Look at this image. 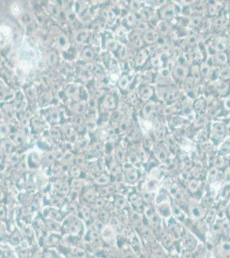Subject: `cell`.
Returning <instances> with one entry per match:
<instances>
[{
    "label": "cell",
    "mask_w": 230,
    "mask_h": 258,
    "mask_svg": "<svg viewBox=\"0 0 230 258\" xmlns=\"http://www.w3.org/2000/svg\"><path fill=\"white\" fill-rule=\"evenodd\" d=\"M219 253L225 258H230V241H225L219 246Z\"/></svg>",
    "instance_id": "6da1fadb"
},
{
    "label": "cell",
    "mask_w": 230,
    "mask_h": 258,
    "mask_svg": "<svg viewBox=\"0 0 230 258\" xmlns=\"http://www.w3.org/2000/svg\"><path fill=\"white\" fill-rule=\"evenodd\" d=\"M149 57V53L148 51L143 49L141 50L138 53H137V57H136V64L137 66H142L144 65V63L146 62L147 59Z\"/></svg>",
    "instance_id": "7a4b0ae2"
},
{
    "label": "cell",
    "mask_w": 230,
    "mask_h": 258,
    "mask_svg": "<svg viewBox=\"0 0 230 258\" xmlns=\"http://www.w3.org/2000/svg\"><path fill=\"white\" fill-rule=\"evenodd\" d=\"M158 35L155 30L152 29H148L145 33L144 36V41L148 44H151V43L155 42L158 40Z\"/></svg>",
    "instance_id": "3957f363"
},
{
    "label": "cell",
    "mask_w": 230,
    "mask_h": 258,
    "mask_svg": "<svg viewBox=\"0 0 230 258\" xmlns=\"http://www.w3.org/2000/svg\"><path fill=\"white\" fill-rule=\"evenodd\" d=\"M224 131H225V130H224V127H223V125L216 123V124L214 125V127H213V133H212V134H213V136L215 137V139H223V134H224Z\"/></svg>",
    "instance_id": "277c9868"
},
{
    "label": "cell",
    "mask_w": 230,
    "mask_h": 258,
    "mask_svg": "<svg viewBox=\"0 0 230 258\" xmlns=\"http://www.w3.org/2000/svg\"><path fill=\"white\" fill-rule=\"evenodd\" d=\"M104 106L107 108H114L116 106V100L114 95L108 94L104 97Z\"/></svg>",
    "instance_id": "5b68a950"
},
{
    "label": "cell",
    "mask_w": 230,
    "mask_h": 258,
    "mask_svg": "<svg viewBox=\"0 0 230 258\" xmlns=\"http://www.w3.org/2000/svg\"><path fill=\"white\" fill-rule=\"evenodd\" d=\"M191 213H192V215L193 216V218H196V219H201L203 217V215L205 214V211L203 208H202L200 206L198 205H196L194 207L191 208Z\"/></svg>",
    "instance_id": "8992f818"
},
{
    "label": "cell",
    "mask_w": 230,
    "mask_h": 258,
    "mask_svg": "<svg viewBox=\"0 0 230 258\" xmlns=\"http://www.w3.org/2000/svg\"><path fill=\"white\" fill-rule=\"evenodd\" d=\"M139 95L144 99H149L153 95V90L149 86H144V87L140 88Z\"/></svg>",
    "instance_id": "52a82bcc"
},
{
    "label": "cell",
    "mask_w": 230,
    "mask_h": 258,
    "mask_svg": "<svg viewBox=\"0 0 230 258\" xmlns=\"http://www.w3.org/2000/svg\"><path fill=\"white\" fill-rule=\"evenodd\" d=\"M154 108H155V106H154V103L151 102H149L148 103L145 104V106L143 108V115L145 118H149L150 117L151 115L153 114L154 112Z\"/></svg>",
    "instance_id": "ba28073f"
},
{
    "label": "cell",
    "mask_w": 230,
    "mask_h": 258,
    "mask_svg": "<svg viewBox=\"0 0 230 258\" xmlns=\"http://www.w3.org/2000/svg\"><path fill=\"white\" fill-rule=\"evenodd\" d=\"M174 16V9L172 6H168L164 9L161 12V16L165 19H171Z\"/></svg>",
    "instance_id": "9c48e42d"
},
{
    "label": "cell",
    "mask_w": 230,
    "mask_h": 258,
    "mask_svg": "<svg viewBox=\"0 0 230 258\" xmlns=\"http://www.w3.org/2000/svg\"><path fill=\"white\" fill-rule=\"evenodd\" d=\"M194 108L196 112H198L199 115H201L200 113H203L204 111V108H205V102L203 101V99H198L195 102Z\"/></svg>",
    "instance_id": "30bf717a"
},
{
    "label": "cell",
    "mask_w": 230,
    "mask_h": 258,
    "mask_svg": "<svg viewBox=\"0 0 230 258\" xmlns=\"http://www.w3.org/2000/svg\"><path fill=\"white\" fill-rule=\"evenodd\" d=\"M174 74L176 77H178L180 79H183L187 75V70L184 66H181V65L176 66L174 68Z\"/></svg>",
    "instance_id": "8fae6325"
},
{
    "label": "cell",
    "mask_w": 230,
    "mask_h": 258,
    "mask_svg": "<svg viewBox=\"0 0 230 258\" xmlns=\"http://www.w3.org/2000/svg\"><path fill=\"white\" fill-rule=\"evenodd\" d=\"M129 84H130L129 78H128L126 75L122 76V77L120 78V79H119V88L122 89V90H125V89H127V87L129 86Z\"/></svg>",
    "instance_id": "7c38bea8"
},
{
    "label": "cell",
    "mask_w": 230,
    "mask_h": 258,
    "mask_svg": "<svg viewBox=\"0 0 230 258\" xmlns=\"http://www.w3.org/2000/svg\"><path fill=\"white\" fill-rule=\"evenodd\" d=\"M52 101V95L50 93L45 92L40 97V102L42 105H46Z\"/></svg>",
    "instance_id": "4fadbf2b"
},
{
    "label": "cell",
    "mask_w": 230,
    "mask_h": 258,
    "mask_svg": "<svg viewBox=\"0 0 230 258\" xmlns=\"http://www.w3.org/2000/svg\"><path fill=\"white\" fill-rule=\"evenodd\" d=\"M129 127H130V123L128 122V121L124 120V121H122V122H120L119 126V133H125V132L129 129Z\"/></svg>",
    "instance_id": "5bb4252c"
},
{
    "label": "cell",
    "mask_w": 230,
    "mask_h": 258,
    "mask_svg": "<svg viewBox=\"0 0 230 258\" xmlns=\"http://www.w3.org/2000/svg\"><path fill=\"white\" fill-rule=\"evenodd\" d=\"M116 158L119 161V162H124L125 158V151L121 149L120 147H118V149L116 150Z\"/></svg>",
    "instance_id": "9a60e30c"
},
{
    "label": "cell",
    "mask_w": 230,
    "mask_h": 258,
    "mask_svg": "<svg viewBox=\"0 0 230 258\" xmlns=\"http://www.w3.org/2000/svg\"><path fill=\"white\" fill-rule=\"evenodd\" d=\"M83 57L85 58L86 59H93L94 53L93 50L89 47H86L84 51H83Z\"/></svg>",
    "instance_id": "2e32d148"
},
{
    "label": "cell",
    "mask_w": 230,
    "mask_h": 258,
    "mask_svg": "<svg viewBox=\"0 0 230 258\" xmlns=\"http://www.w3.org/2000/svg\"><path fill=\"white\" fill-rule=\"evenodd\" d=\"M125 21H126V23L129 25V26H132L136 23V17H135V15L132 14V13H130L126 16L125 17Z\"/></svg>",
    "instance_id": "e0dca14e"
},
{
    "label": "cell",
    "mask_w": 230,
    "mask_h": 258,
    "mask_svg": "<svg viewBox=\"0 0 230 258\" xmlns=\"http://www.w3.org/2000/svg\"><path fill=\"white\" fill-rule=\"evenodd\" d=\"M169 29H170V27H169L168 23H167L166 22H162L159 24V30L161 31V34H167Z\"/></svg>",
    "instance_id": "ac0fdd59"
},
{
    "label": "cell",
    "mask_w": 230,
    "mask_h": 258,
    "mask_svg": "<svg viewBox=\"0 0 230 258\" xmlns=\"http://www.w3.org/2000/svg\"><path fill=\"white\" fill-rule=\"evenodd\" d=\"M199 185H200V183H199L198 181H197V180H192V181H191L190 183H189V188H190L191 191L195 192V191H197V189L198 188Z\"/></svg>",
    "instance_id": "d6986e66"
},
{
    "label": "cell",
    "mask_w": 230,
    "mask_h": 258,
    "mask_svg": "<svg viewBox=\"0 0 230 258\" xmlns=\"http://www.w3.org/2000/svg\"><path fill=\"white\" fill-rule=\"evenodd\" d=\"M152 13H153V11H152V10H150V9H144V10H142V12H141V16H142V17L144 18V19L149 20V19L151 18Z\"/></svg>",
    "instance_id": "ffe728a7"
},
{
    "label": "cell",
    "mask_w": 230,
    "mask_h": 258,
    "mask_svg": "<svg viewBox=\"0 0 230 258\" xmlns=\"http://www.w3.org/2000/svg\"><path fill=\"white\" fill-rule=\"evenodd\" d=\"M216 59H217L221 64H226L227 61H228L227 55H226L224 53H221L217 54V56H216Z\"/></svg>",
    "instance_id": "44dd1931"
},
{
    "label": "cell",
    "mask_w": 230,
    "mask_h": 258,
    "mask_svg": "<svg viewBox=\"0 0 230 258\" xmlns=\"http://www.w3.org/2000/svg\"><path fill=\"white\" fill-rule=\"evenodd\" d=\"M156 154H157V157H158L159 159H161V160H165L167 157V153L166 152V150L163 148L159 149L158 152Z\"/></svg>",
    "instance_id": "7402d4cb"
},
{
    "label": "cell",
    "mask_w": 230,
    "mask_h": 258,
    "mask_svg": "<svg viewBox=\"0 0 230 258\" xmlns=\"http://www.w3.org/2000/svg\"><path fill=\"white\" fill-rule=\"evenodd\" d=\"M66 92L68 95H71V96H74L76 95L77 92V88L76 85H69V87L67 88L66 90Z\"/></svg>",
    "instance_id": "603a6c76"
},
{
    "label": "cell",
    "mask_w": 230,
    "mask_h": 258,
    "mask_svg": "<svg viewBox=\"0 0 230 258\" xmlns=\"http://www.w3.org/2000/svg\"><path fill=\"white\" fill-rule=\"evenodd\" d=\"M57 54L54 52H52L48 56V61L51 64H55L57 62Z\"/></svg>",
    "instance_id": "cb8c5ba5"
},
{
    "label": "cell",
    "mask_w": 230,
    "mask_h": 258,
    "mask_svg": "<svg viewBox=\"0 0 230 258\" xmlns=\"http://www.w3.org/2000/svg\"><path fill=\"white\" fill-rule=\"evenodd\" d=\"M10 133V128L8 127V125L6 124H2L1 125V135L3 137L8 135V133Z\"/></svg>",
    "instance_id": "d4e9b609"
},
{
    "label": "cell",
    "mask_w": 230,
    "mask_h": 258,
    "mask_svg": "<svg viewBox=\"0 0 230 258\" xmlns=\"http://www.w3.org/2000/svg\"><path fill=\"white\" fill-rule=\"evenodd\" d=\"M87 33H85V32H81V33H79V34H77V42H83L85 39H86L87 37Z\"/></svg>",
    "instance_id": "484cf974"
},
{
    "label": "cell",
    "mask_w": 230,
    "mask_h": 258,
    "mask_svg": "<svg viewBox=\"0 0 230 258\" xmlns=\"http://www.w3.org/2000/svg\"><path fill=\"white\" fill-rule=\"evenodd\" d=\"M200 22H201V17L200 16H195L192 19L191 24L194 27H198V26H199Z\"/></svg>",
    "instance_id": "4316f807"
},
{
    "label": "cell",
    "mask_w": 230,
    "mask_h": 258,
    "mask_svg": "<svg viewBox=\"0 0 230 258\" xmlns=\"http://www.w3.org/2000/svg\"><path fill=\"white\" fill-rule=\"evenodd\" d=\"M127 178L129 181H135L137 178V174L135 171H131L127 174Z\"/></svg>",
    "instance_id": "83f0119b"
},
{
    "label": "cell",
    "mask_w": 230,
    "mask_h": 258,
    "mask_svg": "<svg viewBox=\"0 0 230 258\" xmlns=\"http://www.w3.org/2000/svg\"><path fill=\"white\" fill-rule=\"evenodd\" d=\"M137 28L140 31H147L148 30V25L146 22H140L137 25Z\"/></svg>",
    "instance_id": "f1b7e54d"
},
{
    "label": "cell",
    "mask_w": 230,
    "mask_h": 258,
    "mask_svg": "<svg viewBox=\"0 0 230 258\" xmlns=\"http://www.w3.org/2000/svg\"><path fill=\"white\" fill-rule=\"evenodd\" d=\"M108 180H109V178H108V176L107 175H102V176H101L99 177V179H97V182H98L99 183H107V182H108ZM98 182H97V183H98Z\"/></svg>",
    "instance_id": "f546056e"
},
{
    "label": "cell",
    "mask_w": 230,
    "mask_h": 258,
    "mask_svg": "<svg viewBox=\"0 0 230 258\" xmlns=\"http://www.w3.org/2000/svg\"><path fill=\"white\" fill-rule=\"evenodd\" d=\"M200 72H201V74L203 75V76H206V75H208L209 73L208 65H206V64L202 65L201 69H200Z\"/></svg>",
    "instance_id": "4dcf8cb0"
},
{
    "label": "cell",
    "mask_w": 230,
    "mask_h": 258,
    "mask_svg": "<svg viewBox=\"0 0 230 258\" xmlns=\"http://www.w3.org/2000/svg\"><path fill=\"white\" fill-rule=\"evenodd\" d=\"M51 119H52V121H53V122H58V120H59V115H58V113L57 111H53V112L51 114Z\"/></svg>",
    "instance_id": "1f68e13d"
},
{
    "label": "cell",
    "mask_w": 230,
    "mask_h": 258,
    "mask_svg": "<svg viewBox=\"0 0 230 258\" xmlns=\"http://www.w3.org/2000/svg\"><path fill=\"white\" fill-rule=\"evenodd\" d=\"M225 49V45H224V43L222 42H219L216 43V51H219V52H221V51H223Z\"/></svg>",
    "instance_id": "d6a6232c"
},
{
    "label": "cell",
    "mask_w": 230,
    "mask_h": 258,
    "mask_svg": "<svg viewBox=\"0 0 230 258\" xmlns=\"http://www.w3.org/2000/svg\"><path fill=\"white\" fill-rule=\"evenodd\" d=\"M15 142L18 144V145H22V144L23 143V141H24V138H23L22 135H21V134H17V135L15 136Z\"/></svg>",
    "instance_id": "836d02e7"
},
{
    "label": "cell",
    "mask_w": 230,
    "mask_h": 258,
    "mask_svg": "<svg viewBox=\"0 0 230 258\" xmlns=\"http://www.w3.org/2000/svg\"><path fill=\"white\" fill-rule=\"evenodd\" d=\"M27 94L30 98H33L35 96V89L33 87H29L27 89Z\"/></svg>",
    "instance_id": "e575fe53"
},
{
    "label": "cell",
    "mask_w": 230,
    "mask_h": 258,
    "mask_svg": "<svg viewBox=\"0 0 230 258\" xmlns=\"http://www.w3.org/2000/svg\"><path fill=\"white\" fill-rule=\"evenodd\" d=\"M217 174H218L217 169H216V168H211V170L209 171V176L214 178V177H216Z\"/></svg>",
    "instance_id": "d590c367"
},
{
    "label": "cell",
    "mask_w": 230,
    "mask_h": 258,
    "mask_svg": "<svg viewBox=\"0 0 230 258\" xmlns=\"http://www.w3.org/2000/svg\"><path fill=\"white\" fill-rule=\"evenodd\" d=\"M125 54H126V48L124 47H121L120 49H119V57L121 58V59H124L125 56Z\"/></svg>",
    "instance_id": "8d00e7d4"
},
{
    "label": "cell",
    "mask_w": 230,
    "mask_h": 258,
    "mask_svg": "<svg viewBox=\"0 0 230 258\" xmlns=\"http://www.w3.org/2000/svg\"><path fill=\"white\" fill-rule=\"evenodd\" d=\"M130 7H131V9L133 10H137L139 9V7H140V3H138V2H131Z\"/></svg>",
    "instance_id": "74e56055"
},
{
    "label": "cell",
    "mask_w": 230,
    "mask_h": 258,
    "mask_svg": "<svg viewBox=\"0 0 230 258\" xmlns=\"http://www.w3.org/2000/svg\"><path fill=\"white\" fill-rule=\"evenodd\" d=\"M58 42H59L60 46H65V44L67 43V40H66L65 36H60L58 38Z\"/></svg>",
    "instance_id": "f35d334b"
},
{
    "label": "cell",
    "mask_w": 230,
    "mask_h": 258,
    "mask_svg": "<svg viewBox=\"0 0 230 258\" xmlns=\"http://www.w3.org/2000/svg\"><path fill=\"white\" fill-rule=\"evenodd\" d=\"M85 110V105H83V104H78V106L77 107V112L78 113V114H81V113H83V111Z\"/></svg>",
    "instance_id": "ab89813d"
},
{
    "label": "cell",
    "mask_w": 230,
    "mask_h": 258,
    "mask_svg": "<svg viewBox=\"0 0 230 258\" xmlns=\"http://www.w3.org/2000/svg\"><path fill=\"white\" fill-rule=\"evenodd\" d=\"M22 21L24 22L25 23H29L30 22L32 21V18H31V16H30L29 14H26L23 16V17H22Z\"/></svg>",
    "instance_id": "60d3db41"
},
{
    "label": "cell",
    "mask_w": 230,
    "mask_h": 258,
    "mask_svg": "<svg viewBox=\"0 0 230 258\" xmlns=\"http://www.w3.org/2000/svg\"><path fill=\"white\" fill-rule=\"evenodd\" d=\"M209 13L211 16H214L216 13V9L215 7V5H209Z\"/></svg>",
    "instance_id": "b9f144b4"
},
{
    "label": "cell",
    "mask_w": 230,
    "mask_h": 258,
    "mask_svg": "<svg viewBox=\"0 0 230 258\" xmlns=\"http://www.w3.org/2000/svg\"><path fill=\"white\" fill-rule=\"evenodd\" d=\"M195 10L196 11H198V12H200V11H203V10L204 9L203 8V4H197L196 5H195Z\"/></svg>",
    "instance_id": "7bdbcfd3"
},
{
    "label": "cell",
    "mask_w": 230,
    "mask_h": 258,
    "mask_svg": "<svg viewBox=\"0 0 230 258\" xmlns=\"http://www.w3.org/2000/svg\"><path fill=\"white\" fill-rule=\"evenodd\" d=\"M50 11H51V13H52V15H54V16H58V13H59L57 7H55V6H51Z\"/></svg>",
    "instance_id": "ee69618b"
},
{
    "label": "cell",
    "mask_w": 230,
    "mask_h": 258,
    "mask_svg": "<svg viewBox=\"0 0 230 258\" xmlns=\"http://www.w3.org/2000/svg\"><path fill=\"white\" fill-rule=\"evenodd\" d=\"M130 158L131 163H136V161L138 160V156L136 155L135 153H131V154L130 155Z\"/></svg>",
    "instance_id": "f6af8a7d"
},
{
    "label": "cell",
    "mask_w": 230,
    "mask_h": 258,
    "mask_svg": "<svg viewBox=\"0 0 230 258\" xmlns=\"http://www.w3.org/2000/svg\"><path fill=\"white\" fill-rule=\"evenodd\" d=\"M51 135L54 138H57V137H59V132L57 129H52L51 131Z\"/></svg>",
    "instance_id": "bcb514c9"
},
{
    "label": "cell",
    "mask_w": 230,
    "mask_h": 258,
    "mask_svg": "<svg viewBox=\"0 0 230 258\" xmlns=\"http://www.w3.org/2000/svg\"><path fill=\"white\" fill-rule=\"evenodd\" d=\"M188 42H189V44H191V45H193V44L197 42V38H196L195 36L190 37L189 40H188Z\"/></svg>",
    "instance_id": "7dc6e473"
},
{
    "label": "cell",
    "mask_w": 230,
    "mask_h": 258,
    "mask_svg": "<svg viewBox=\"0 0 230 258\" xmlns=\"http://www.w3.org/2000/svg\"><path fill=\"white\" fill-rule=\"evenodd\" d=\"M186 61H187V60H186V59H185L184 57L179 58V63H180L181 66H183L184 64H186Z\"/></svg>",
    "instance_id": "c3c4849f"
},
{
    "label": "cell",
    "mask_w": 230,
    "mask_h": 258,
    "mask_svg": "<svg viewBox=\"0 0 230 258\" xmlns=\"http://www.w3.org/2000/svg\"><path fill=\"white\" fill-rule=\"evenodd\" d=\"M19 161V158H18V156L17 155H14L13 157H12V158H11V162L12 163H17Z\"/></svg>",
    "instance_id": "681fc988"
},
{
    "label": "cell",
    "mask_w": 230,
    "mask_h": 258,
    "mask_svg": "<svg viewBox=\"0 0 230 258\" xmlns=\"http://www.w3.org/2000/svg\"><path fill=\"white\" fill-rule=\"evenodd\" d=\"M225 106L227 108L230 109V99H228V100L225 102Z\"/></svg>",
    "instance_id": "f907efd6"
},
{
    "label": "cell",
    "mask_w": 230,
    "mask_h": 258,
    "mask_svg": "<svg viewBox=\"0 0 230 258\" xmlns=\"http://www.w3.org/2000/svg\"><path fill=\"white\" fill-rule=\"evenodd\" d=\"M228 213H229V214L230 215V205L229 207V209H228Z\"/></svg>",
    "instance_id": "816d5d0a"
}]
</instances>
